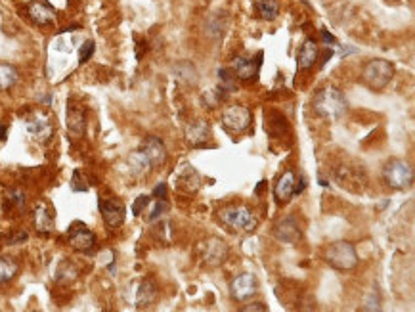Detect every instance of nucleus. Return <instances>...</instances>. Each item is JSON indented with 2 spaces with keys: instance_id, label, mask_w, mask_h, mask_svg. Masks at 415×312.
Instances as JSON below:
<instances>
[{
  "instance_id": "nucleus-25",
  "label": "nucleus",
  "mask_w": 415,
  "mask_h": 312,
  "mask_svg": "<svg viewBox=\"0 0 415 312\" xmlns=\"http://www.w3.org/2000/svg\"><path fill=\"white\" fill-rule=\"evenodd\" d=\"M18 270V263L12 257H0V284H6L10 280H14Z\"/></svg>"
},
{
  "instance_id": "nucleus-19",
  "label": "nucleus",
  "mask_w": 415,
  "mask_h": 312,
  "mask_svg": "<svg viewBox=\"0 0 415 312\" xmlns=\"http://www.w3.org/2000/svg\"><path fill=\"white\" fill-rule=\"evenodd\" d=\"M86 127V117H84V111L81 108H75L71 106L67 110V129L71 130L75 136H81Z\"/></svg>"
},
{
  "instance_id": "nucleus-4",
  "label": "nucleus",
  "mask_w": 415,
  "mask_h": 312,
  "mask_svg": "<svg viewBox=\"0 0 415 312\" xmlns=\"http://www.w3.org/2000/svg\"><path fill=\"white\" fill-rule=\"evenodd\" d=\"M383 178L385 182L394 188V190H406L413 182V171L409 163L402 161V159H392L388 161L385 169H383Z\"/></svg>"
},
{
  "instance_id": "nucleus-14",
  "label": "nucleus",
  "mask_w": 415,
  "mask_h": 312,
  "mask_svg": "<svg viewBox=\"0 0 415 312\" xmlns=\"http://www.w3.org/2000/svg\"><path fill=\"white\" fill-rule=\"evenodd\" d=\"M29 18L35 21L36 25H48L52 23L56 18V12L50 4H46L44 0H35L29 4Z\"/></svg>"
},
{
  "instance_id": "nucleus-16",
  "label": "nucleus",
  "mask_w": 415,
  "mask_h": 312,
  "mask_svg": "<svg viewBox=\"0 0 415 312\" xmlns=\"http://www.w3.org/2000/svg\"><path fill=\"white\" fill-rule=\"evenodd\" d=\"M318 60V44L314 38H306L297 52V65L300 69H310Z\"/></svg>"
},
{
  "instance_id": "nucleus-13",
  "label": "nucleus",
  "mask_w": 415,
  "mask_h": 312,
  "mask_svg": "<svg viewBox=\"0 0 415 312\" xmlns=\"http://www.w3.org/2000/svg\"><path fill=\"white\" fill-rule=\"evenodd\" d=\"M276 238L285 243H297L300 239V228L295 217H283L276 224Z\"/></svg>"
},
{
  "instance_id": "nucleus-1",
  "label": "nucleus",
  "mask_w": 415,
  "mask_h": 312,
  "mask_svg": "<svg viewBox=\"0 0 415 312\" xmlns=\"http://www.w3.org/2000/svg\"><path fill=\"white\" fill-rule=\"evenodd\" d=\"M312 103H314V110L318 115H322L329 121L343 119L346 110H348L344 94L335 86H325L322 90H318Z\"/></svg>"
},
{
  "instance_id": "nucleus-30",
  "label": "nucleus",
  "mask_w": 415,
  "mask_h": 312,
  "mask_svg": "<svg viewBox=\"0 0 415 312\" xmlns=\"http://www.w3.org/2000/svg\"><path fill=\"white\" fill-rule=\"evenodd\" d=\"M147 205H149V195H138V199L132 205V213H134L136 217H140Z\"/></svg>"
},
{
  "instance_id": "nucleus-32",
  "label": "nucleus",
  "mask_w": 415,
  "mask_h": 312,
  "mask_svg": "<svg viewBox=\"0 0 415 312\" xmlns=\"http://www.w3.org/2000/svg\"><path fill=\"white\" fill-rule=\"evenodd\" d=\"M241 310H245V312H253V310L264 312V310H266V306H264L262 303H254V304H251V306H243Z\"/></svg>"
},
{
  "instance_id": "nucleus-35",
  "label": "nucleus",
  "mask_w": 415,
  "mask_h": 312,
  "mask_svg": "<svg viewBox=\"0 0 415 312\" xmlns=\"http://www.w3.org/2000/svg\"><path fill=\"white\" fill-rule=\"evenodd\" d=\"M4 138H6V127L0 125V140H4Z\"/></svg>"
},
{
  "instance_id": "nucleus-5",
  "label": "nucleus",
  "mask_w": 415,
  "mask_h": 312,
  "mask_svg": "<svg viewBox=\"0 0 415 312\" xmlns=\"http://www.w3.org/2000/svg\"><path fill=\"white\" fill-rule=\"evenodd\" d=\"M218 217H220V221L224 222L226 226H230V228L234 230L251 232V230L256 228V217H254L247 207H243V205H239V207L234 205V207L220 209V211H218Z\"/></svg>"
},
{
  "instance_id": "nucleus-34",
  "label": "nucleus",
  "mask_w": 415,
  "mask_h": 312,
  "mask_svg": "<svg viewBox=\"0 0 415 312\" xmlns=\"http://www.w3.org/2000/svg\"><path fill=\"white\" fill-rule=\"evenodd\" d=\"M322 37H324L325 42H331V44H337V38L331 35V33H327L325 29H322Z\"/></svg>"
},
{
  "instance_id": "nucleus-29",
  "label": "nucleus",
  "mask_w": 415,
  "mask_h": 312,
  "mask_svg": "<svg viewBox=\"0 0 415 312\" xmlns=\"http://www.w3.org/2000/svg\"><path fill=\"white\" fill-rule=\"evenodd\" d=\"M167 211H169V203L165 201V199H157V203H155L153 209H151V215H149V221H157V219H161Z\"/></svg>"
},
{
  "instance_id": "nucleus-17",
  "label": "nucleus",
  "mask_w": 415,
  "mask_h": 312,
  "mask_svg": "<svg viewBox=\"0 0 415 312\" xmlns=\"http://www.w3.org/2000/svg\"><path fill=\"white\" fill-rule=\"evenodd\" d=\"M186 136H188V142H190L193 147H203L207 144L209 136H211V129L205 121H195L191 123L188 130H186Z\"/></svg>"
},
{
  "instance_id": "nucleus-27",
  "label": "nucleus",
  "mask_w": 415,
  "mask_h": 312,
  "mask_svg": "<svg viewBox=\"0 0 415 312\" xmlns=\"http://www.w3.org/2000/svg\"><path fill=\"white\" fill-rule=\"evenodd\" d=\"M94 50H96V44L92 40H86L81 46V50H79V64H86L92 58V54H94Z\"/></svg>"
},
{
  "instance_id": "nucleus-33",
  "label": "nucleus",
  "mask_w": 415,
  "mask_h": 312,
  "mask_svg": "<svg viewBox=\"0 0 415 312\" xmlns=\"http://www.w3.org/2000/svg\"><path fill=\"white\" fill-rule=\"evenodd\" d=\"M27 239V234L25 232H19V234H16L14 238H10V243L12 245H16V243H19V241H25Z\"/></svg>"
},
{
  "instance_id": "nucleus-6",
  "label": "nucleus",
  "mask_w": 415,
  "mask_h": 312,
  "mask_svg": "<svg viewBox=\"0 0 415 312\" xmlns=\"http://www.w3.org/2000/svg\"><path fill=\"white\" fill-rule=\"evenodd\" d=\"M253 121L251 110L245 106H232L222 113V125L230 132H243L245 129H249Z\"/></svg>"
},
{
  "instance_id": "nucleus-15",
  "label": "nucleus",
  "mask_w": 415,
  "mask_h": 312,
  "mask_svg": "<svg viewBox=\"0 0 415 312\" xmlns=\"http://www.w3.org/2000/svg\"><path fill=\"white\" fill-rule=\"evenodd\" d=\"M228 258V245L222 239H211L205 247V263L211 267H220Z\"/></svg>"
},
{
  "instance_id": "nucleus-26",
  "label": "nucleus",
  "mask_w": 415,
  "mask_h": 312,
  "mask_svg": "<svg viewBox=\"0 0 415 312\" xmlns=\"http://www.w3.org/2000/svg\"><path fill=\"white\" fill-rule=\"evenodd\" d=\"M71 190L73 192H88V184L82 178L81 171H75L71 178Z\"/></svg>"
},
{
  "instance_id": "nucleus-31",
  "label": "nucleus",
  "mask_w": 415,
  "mask_h": 312,
  "mask_svg": "<svg viewBox=\"0 0 415 312\" xmlns=\"http://www.w3.org/2000/svg\"><path fill=\"white\" fill-rule=\"evenodd\" d=\"M153 195L157 199H165V197H167V184H159L153 190Z\"/></svg>"
},
{
  "instance_id": "nucleus-11",
  "label": "nucleus",
  "mask_w": 415,
  "mask_h": 312,
  "mask_svg": "<svg viewBox=\"0 0 415 312\" xmlns=\"http://www.w3.org/2000/svg\"><path fill=\"white\" fill-rule=\"evenodd\" d=\"M140 151L144 153V157L149 161L151 169L155 167H161L165 161H167V149H165V144L157 136H147L142 142V147Z\"/></svg>"
},
{
  "instance_id": "nucleus-23",
  "label": "nucleus",
  "mask_w": 415,
  "mask_h": 312,
  "mask_svg": "<svg viewBox=\"0 0 415 312\" xmlns=\"http://www.w3.org/2000/svg\"><path fill=\"white\" fill-rule=\"evenodd\" d=\"M18 69L10 64H0V92L10 90L14 84L18 83Z\"/></svg>"
},
{
  "instance_id": "nucleus-8",
  "label": "nucleus",
  "mask_w": 415,
  "mask_h": 312,
  "mask_svg": "<svg viewBox=\"0 0 415 312\" xmlns=\"http://www.w3.org/2000/svg\"><path fill=\"white\" fill-rule=\"evenodd\" d=\"M230 291L235 301H245V299H251L256 291H258V280L254 274H241L232 280L230 284Z\"/></svg>"
},
{
  "instance_id": "nucleus-18",
  "label": "nucleus",
  "mask_w": 415,
  "mask_h": 312,
  "mask_svg": "<svg viewBox=\"0 0 415 312\" xmlns=\"http://www.w3.org/2000/svg\"><path fill=\"white\" fill-rule=\"evenodd\" d=\"M27 130L36 140H40V142L50 140L52 132H54L52 123H50V119H46V117H35V119L27 121Z\"/></svg>"
},
{
  "instance_id": "nucleus-28",
  "label": "nucleus",
  "mask_w": 415,
  "mask_h": 312,
  "mask_svg": "<svg viewBox=\"0 0 415 312\" xmlns=\"http://www.w3.org/2000/svg\"><path fill=\"white\" fill-rule=\"evenodd\" d=\"M218 75H220V90L234 92L235 90V84H234V79H232V75L228 73L226 69H220V71H218Z\"/></svg>"
},
{
  "instance_id": "nucleus-9",
  "label": "nucleus",
  "mask_w": 415,
  "mask_h": 312,
  "mask_svg": "<svg viewBox=\"0 0 415 312\" xmlns=\"http://www.w3.org/2000/svg\"><path fill=\"white\" fill-rule=\"evenodd\" d=\"M262 54H258L256 58H245V56H237L234 62H232V69L234 75L241 81H251L256 79V75L261 71L262 65Z\"/></svg>"
},
{
  "instance_id": "nucleus-12",
  "label": "nucleus",
  "mask_w": 415,
  "mask_h": 312,
  "mask_svg": "<svg viewBox=\"0 0 415 312\" xmlns=\"http://www.w3.org/2000/svg\"><path fill=\"white\" fill-rule=\"evenodd\" d=\"M297 193V176L293 171H285L274 186V195L278 203H287Z\"/></svg>"
},
{
  "instance_id": "nucleus-2",
  "label": "nucleus",
  "mask_w": 415,
  "mask_h": 312,
  "mask_svg": "<svg viewBox=\"0 0 415 312\" xmlns=\"http://www.w3.org/2000/svg\"><path fill=\"white\" fill-rule=\"evenodd\" d=\"M325 261L337 270H352L358 265V253L348 241H335L325 251Z\"/></svg>"
},
{
  "instance_id": "nucleus-10",
  "label": "nucleus",
  "mask_w": 415,
  "mask_h": 312,
  "mask_svg": "<svg viewBox=\"0 0 415 312\" xmlns=\"http://www.w3.org/2000/svg\"><path fill=\"white\" fill-rule=\"evenodd\" d=\"M69 243H71L73 249H77V251H90L92 247H94V243H96V236H94V232L92 230H88L84 224H81V222H75L71 228H69Z\"/></svg>"
},
{
  "instance_id": "nucleus-22",
  "label": "nucleus",
  "mask_w": 415,
  "mask_h": 312,
  "mask_svg": "<svg viewBox=\"0 0 415 312\" xmlns=\"http://www.w3.org/2000/svg\"><path fill=\"white\" fill-rule=\"evenodd\" d=\"M254 8L266 21H272L280 16V4L276 0H254Z\"/></svg>"
},
{
  "instance_id": "nucleus-20",
  "label": "nucleus",
  "mask_w": 415,
  "mask_h": 312,
  "mask_svg": "<svg viewBox=\"0 0 415 312\" xmlns=\"http://www.w3.org/2000/svg\"><path fill=\"white\" fill-rule=\"evenodd\" d=\"M35 226L42 234H50L54 230V215L46 205H38L35 211Z\"/></svg>"
},
{
  "instance_id": "nucleus-7",
  "label": "nucleus",
  "mask_w": 415,
  "mask_h": 312,
  "mask_svg": "<svg viewBox=\"0 0 415 312\" xmlns=\"http://www.w3.org/2000/svg\"><path fill=\"white\" fill-rule=\"evenodd\" d=\"M99 213H101V219L108 224L109 228H119L125 217H127V209L125 205L119 201V199H99Z\"/></svg>"
},
{
  "instance_id": "nucleus-21",
  "label": "nucleus",
  "mask_w": 415,
  "mask_h": 312,
  "mask_svg": "<svg viewBox=\"0 0 415 312\" xmlns=\"http://www.w3.org/2000/svg\"><path fill=\"white\" fill-rule=\"evenodd\" d=\"M178 186L186 192H197L199 186H201V178H199L197 171L191 169V167H186L178 175Z\"/></svg>"
},
{
  "instance_id": "nucleus-24",
  "label": "nucleus",
  "mask_w": 415,
  "mask_h": 312,
  "mask_svg": "<svg viewBox=\"0 0 415 312\" xmlns=\"http://www.w3.org/2000/svg\"><path fill=\"white\" fill-rule=\"evenodd\" d=\"M157 297V287L153 282H144L138 289V297H136V304L138 306H147L153 303V299Z\"/></svg>"
},
{
  "instance_id": "nucleus-3",
  "label": "nucleus",
  "mask_w": 415,
  "mask_h": 312,
  "mask_svg": "<svg viewBox=\"0 0 415 312\" xmlns=\"http://www.w3.org/2000/svg\"><path fill=\"white\" fill-rule=\"evenodd\" d=\"M392 77H394V67L387 60H371L361 71L364 83L373 90H383Z\"/></svg>"
}]
</instances>
